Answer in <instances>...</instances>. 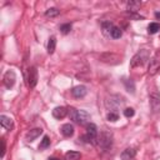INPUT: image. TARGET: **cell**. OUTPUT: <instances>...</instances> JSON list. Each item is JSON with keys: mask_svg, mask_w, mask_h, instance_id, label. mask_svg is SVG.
<instances>
[{"mask_svg": "<svg viewBox=\"0 0 160 160\" xmlns=\"http://www.w3.org/2000/svg\"><path fill=\"white\" fill-rule=\"evenodd\" d=\"M15 80H16V75L12 70H8L4 75V78H2V82H4L5 88H8V89H11L14 86Z\"/></svg>", "mask_w": 160, "mask_h": 160, "instance_id": "6", "label": "cell"}, {"mask_svg": "<svg viewBox=\"0 0 160 160\" xmlns=\"http://www.w3.org/2000/svg\"><path fill=\"white\" fill-rule=\"evenodd\" d=\"M155 16H156L158 19H160V12H155Z\"/></svg>", "mask_w": 160, "mask_h": 160, "instance_id": "26", "label": "cell"}, {"mask_svg": "<svg viewBox=\"0 0 160 160\" xmlns=\"http://www.w3.org/2000/svg\"><path fill=\"white\" fill-rule=\"evenodd\" d=\"M26 80H28V86L29 88H35L36 86V84H38V70H36V68H34V66L29 68Z\"/></svg>", "mask_w": 160, "mask_h": 160, "instance_id": "5", "label": "cell"}, {"mask_svg": "<svg viewBox=\"0 0 160 160\" xmlns=\"http://www.w3.org/2000/svg\"><path fill=\"white\" fill-rule=\"evenodd\" d=\"M60 31L62 32V34H69L70 31H71V24H62V25H60Z\"/></svg>", "mask_w": 160, "mask_h": 160, "instance_id": "22", "label": "cell"}, {"mask_svg": "<svg viewBox=\"0 0 160 160\" xmlns=\"http://www.w3.org/2000/svg\"><path fill=\"white\" fill-rule=\"evenodd\" d=\"M160 30V24L159 22H150L148 25V32L149 34H156Z\"/></svg>", "mask_w": 160, "mask_h": 160, "instance_id": "18", "label": "cell"}, {"mask_svg": "<svg viewBox=\"0 0 160 160\" xmlns=\"http://www.w3.org/2000/svg\"><path fill=\"white\" fill-rule=\"evenodd\" d=\"M55 48H56V39H55V36H51L48 41V52L52 54L55 51Z\"/></svg>", "mask_w": 160, "mask_h": 160, "instance_id": "17", "label": "cell"}, {"mask_svg": "<svg viewBox=\"0 0 160 160\" xmlns=\"http://www.w3.org/2000/svg\"><path fill=\"white\" fill-rule=\"evenodd\" d=\"M140 6H141V2L140 1H136V0H130L126 4V9H128L129 12H136Z\"/></svg>", "mask_w": 160, "mask_h": 160, "instance_id": "12", "label": "cell"}, {"mask_svg": "<svg viewBox=\"0 0 160 160\" xmlns=\"http://www.w3.org/2000/svg\"><path fill=\"white\" fill-rule=\"evenodd\" d=\"M101 26H102L104 34L108 35V36H110V32H111V30H112V28H114V24L110 22V21H104V22L101 24Z\"/></svg>", "mask_w": 160, "mask_h": 160, "instance_id": "15", "label": "cell"}, {"mask_svg": "<svg viewBox=\"0 0 160 160\" xmlns=\"http://www.w3.org/2000/svg\"><path fill=\"white\" fill-rule=\"evenodd\" d=\"M1 144H2V150H1V158H4V155H5V150H6V145H5V140H4V139L1 140Z\"/></svg>", "mask_w": 160, "mask_h": 160, "instance_id": "25", "label": "cell"}, {"mask_svg": "<svg viewBox=\"0 0 160 160\" xmlns=\"http://www.w3.org/2000/svg\"><path fill=\"white\" fill-rule=\"evenodd\" d=\"M98 126L92 122H89L86 125V134L84 135V139L85 141H89V142H92L94 140H98Z\"/></svg>", "mask_w": 160, "mask_h": 160, "instance_id": "4", "label": "cell"}, {"mask_svg": "<svg viewBox=\"0 0 160 160\" xmlns=\"http://www.w3.org/2000/svg\"><path fill=\"white\" fill-rule=\"evenodd\" d=\"M106 119H108L109 121H116V120L119 119V114H118L116 111H110V112L106 115Z\"/></svg>", "mask_w": 160, "mask_h": 160, "instance_id": "23", "label": "cell"}, {"mask_svg": "<svg viewBox=\"0 0 160 160\" xmlns=\"http://www.w3.org/2000/svg\"><path fill=\"white\" fill-rule=\"evenodd\" d=\"M61 132H62L64 136L70 138V136H72V134H74V126H72L71 124H64V125L61 126Z\"/></svg>", "mask_w": 160, "mask_h": 160, "instance_id": "14", "label": "cell"}, {"mask_svg": "<svg viewBox=\"0 0 160 160\" xmlns=\"http://www.w3.org/2000/svg\"><path fill=\"white\" fill-rule=\"evenodd\" d=\"M65 158H66V160H80L81 154L79 151H68L65 154Z\"/></svg>", "mask_w": 160, "mask_h": 160, "instance_id": "16", "label": "cell"}, {"mask_svg": "<svg viewBox=\"0 0 160 160\" xmlns=\"http://www.w3.org/2000/svg\"><path fill=\"white\" fill-rule=\"evenodd\" d=\"M60 14V10H58L56 8H50V9H48L46 11H45V15L48 16V18H55V16H58Z\"/></svg>", "mask_w": 160, "mask_h": 160, "instance_id": "21", "label": "cell"}, {"mask_svg": "<svg viewBox=\"0 0 160 160\" xmlns=\"http://www.w3.org/2000/svg\"><path fill=\"white\" fill-rule=\"evenodd\" d=\"M134 114H135V110H134L132 108H126V109L124 110V115H125L126 118H131V116H134Z\"/></svg>", "mask_w": 160, "mask_h": 160, "instance_id": "24", "label": "cell"}, {"mask_svg": "<svg viewBox=\"0 0 160 160\" xmlns=\"http://www.w3.org/2000/svg\"><path fill=\"white\" fill-rule=\"evenodd\" d=\"M48 160H60V159H58V158H49Z\"/></svg>", "mask_w": 160, "mask_h": 160, "instance_id": "27", "label": "cell"}, {"mask_svg": "<svg viewBox=\"0 0 160 160\" xmlns=\"http://www.w3.org/2000/svg\"><path fill=\"white\" fill-rule=\"evenodd\" d=\"M149 56H150V54L146 49H142V50L138 51L130 61V68H138V66L144 65V62L146 60H149Z\"/></svg>", "mask_w": 160, "mask_h": 160, "instance_id": "3", "label": "cell"}, {"mask_svg": "<svg viewBox=\"0 0 160 160\" xmlns=\"http://www.w3.org/2000/svg\"><path fill=\"white\" fill-rule=\"evenodd\" d=\"M121 35H122L121 29L114 25V28H112V30H111V32H110V36H111L112 39H119V38H121Z\"/></svg>", "mask_w": 160, "mask_h": 160, "instance_id": "19", "label": "cell"}, {"mask_svg": "<svg viewBox=\"0 0 160 160\" xmlns=\"http://www.w3.org/2000/svg\"><path fill=\"white\" fill-rule=\"evenodd\" d=\"M69 114V109L65 108V106H56L54 110H52V116L58 120L60 119H64L66 115Z\"/></svg>", "mask_w": 160, "mask_h": 160, "instance_id": "7", "label": "cell"}, {"mask_svg": "<svg viewBox=\"0 0 160 160\" xmlns=\"http://www.w3.org/2000/svg\"><path fill=\"white\" fill-rule=\"evenodd\" d=\"M0 124L6 130H12V128H14V122H12L11 118H9L6 115H1L0 116Z\"/></svg>", "mask_w": 160, "mask_h": 160, "instance_id": "10", "label": "cell"}, {"mask_svg": "<svg viewBox=\"0 0 160 160\" xmlns=\"http://www.w3.org/2000/svg\"><path fill=\"white\" fill-rule=\"evenodd\" d=\"M49 146H50V139H49V136H48V135H45V136L42 138V140L40 141L39 149H40V150H44V149H48Z\"/></svg>", "mask_w": 160, "mask_h": 160, "instance_id": "20", "label": "cell"}, {"mask_svg": "<svg viewBox=\"0 0 160 160\" xmlns=\"http://www.w3.org/2000/svg\"><path fill=\"white\" fill-rule=\"evenodd\" d=\"M42 132V130L40 128H35V129H31L28 134H26V140L28 141H32L35 140L38 136H40V134Z\"/></svg>", "mask_w": 160, "mask_h": 160, "instance_id": "13", "label": "cell"}, {"mask_svg": "<svg viewBox=\"0 0 160 160\" xmlns=\"http://www.w3.org/2000/svg\"><path fill=\"white\" fill-rule=\"evenodd\" d=\"M98 144L104 151H108L112 146V134L109 131H101L100 135H98Z\"/></svg>", "mask_w": 160, "mask_h": 160, "instance_id": "2", "label": "cell"}, {"mask_svg": "<svg viewBox=\"0 0 160 160\" xmlns=\"http://www.w3.org/2000/svg\"><path fill=\"white\" fill-rule=\"evenodd\" d=\"M120 156H121V160H134L136 156V151L131 148H128L121 152Z\"/></svg>", "mask_w": 160, "mask_h": 160, "instance_id": "11", "label": "cell"}, {"mask_svg": "<svg viewBox=\"0 0 160 160\" xmlns=\"http://www.w3.org/2000/svg\"><path fill=\"white\" fill-rule=\"evenodd\" d=\"M68 115L74 122L79 125H88L90 121V115L85 110H78L75 108H70Z\"/></svg>", "mask_w": 160, "mask_h": 160, "instance_id": "1", "label": "cell"}, {"mask_svg": "<svg viewBox=\"0 0 160 160\" xmlns=\"http://www.w3.org/2000/svg\"><path fill=\"white\" fill-rule=\"evenodd\" d=\"M71 94L74 98L76 99H80V98H84L86 95V88L84 85H79V86H75L72 90H71Z\"/></svg>", "mask_w": 160, "mask_h": 160, "instance_id": "9", "label": "cell"}, {"mask_svg": "<svg viewBox=\"0 0 160 160\" xmlns=\"http://www.w3.org/2000/svg\"><path fill=\"white\" fill-rule=\"evenodd\" d=\"M150 106L154 112H158L160 110V96L156 92H152L150 95Z\"/></svg>", "mask_w": 160, "mask_h": 160, "instance_id": "8", "label": "cell"}]
</instances>
